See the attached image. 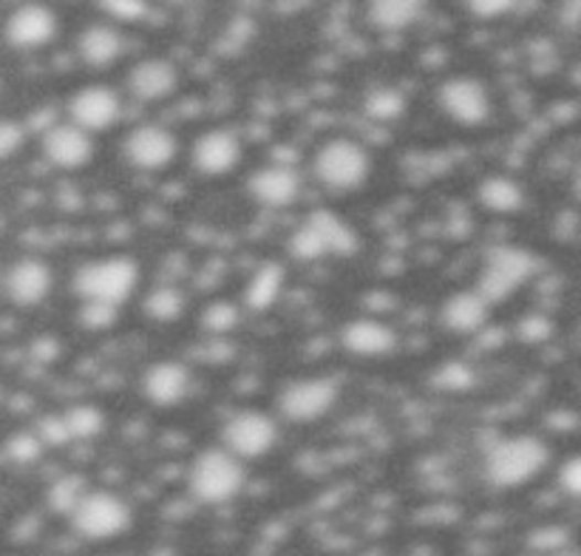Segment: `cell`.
Instances as JSON below:
<instances>
[{"label": "cell", "mask_w": 581, "mask_h": 556, "mask_svg": "<svg viewBox=\"0 0 581 556\" xmlns=\"http://www.w3.org/2000/svg\"><path fill=\"white\" fill-rule=\"evenodd\" d=\"M341 400V384L332 375H298L278 392V415L287 424H318Z\"/></svg>", "instance_id": "obj_8"}, {"label": "cell", "mask_w": 581, "mask_h": 556, "mask_svg": "<svg viewBox=\"0 0 581 556\" xmlns=\"http://www.w3.org/2000/svg\"><path fill=\"white\" fill-rule=\"evenodd\" d=\"M179 153V137L159 122H142L131 128L122 139V157L131 168L146 173H159L171 168Z\"/></svg>", "instance_id": "obj_11"}, {"label": "cell", "mask_w": 581, "mask_h": 556, "mask_svg": "<svg viewBox=\"0 0 581 556\" xmlns=\"http://www.w3.org/2000/svg\"><path fill=\"white\" fill-rule=\"evenodd\" d=\"M119 117H122V97L103 83L77 88L68 99V122L88 131L92 137L117 126Z\"/></svg>", "instance_id": "obj_13"}, {"label": "cell", "mask_w": 581, "mask_h": 556, "mask_svg": "<svg viewBox=\"0 0 581 556\" xmlns=\"http://www.w3.org/2000/svg\"><path fill=\"white\" fill-rule=\"evenodd\" d=\"M278 420L265 409H238L222 426V446L241 463L270 455L278 446Z\"/></svg>", "instance_id": "obj_9"}, {"label": "cell", "mask_w": 581, "mask_h": 556, "mask_svg": "<svg viewBox=\"0 0 581 556\" xmlns=\"http://www.w3.org/2000/svg\"><path fill=\"white\" fill-rule=\"evenodd\" d=\"M142 270L137 258L131 256H99L77 267L72 278V290L77 301H99V304L126 307L128 298H133Z\"/></svg>", "instance_id": "obj_3"}, {"label": "cell", "mask_w": 581, "mask_h": 556, "mask_svg": "<svg viewBox=\"0 0 581 556\" xmlns=\"http://www.w3.org/2000/svg\"><path fill=\"white\" fill-rule=\"evenodd\" d=\"M88 480L83 474H60L57 480H52L46 491V505L49 511L60 516H68L77 503L83 500V494L88 491Z\"/></svg>", "instance_id": "obj_27"}, {"label": "cell", "mask_w": 581, "mask_h": 556, "mask_svg": "<svg viewBox=\"0 0 581 556\" xmlns=\"http://www.w3.org/2000/svg\"><path fill=\"white\" fill-rule=\"evenodd\" d=\"M491 301L476 290H454L440 304V324L451 335H476L491 321Z\"/></svg>", "instance_id": "obj_19"}, {"label": "cell", "mask_w": 581, "mask_h": 556, "mask_svg": "<svg viewBox=\"0 0 581 556\" xmlns=\"http://www.w3.org/2000/svg\"><path fill=\"white\" fill-rule=\"evenodd\" d=\"M437 108L454 126L483 128L491 119L494 103H491V92L483 79L471 77V74H456L437 88Z\"/></svg>", "instance_id": "obj_10"}, {"label": "cell", "mask_w": 581, "mask_h": 556, "mask_svg": "<svg viewBox=\"0 0 581 556\" xmlns=\"http://www.w3.org/2000/svg\"><path fill=\"white\" fill-rule=\"evenodd\" d=\"M34 435L40 437V443L43 446H68L72 443V440H68L66 424H63V411H52V415L43 417V420L34 426Z\"/></svg>", "instance_id": "obj_33"}, {"label": "cell", "mask_w": 581, "mask_h": 556, "mask_svg": "<svg viewBox=\"0 0 581 556\" xmlns=\"http://www.w3.org/2000/svg\"><path fill=\"white\" fill-rule=\"evenodd\" d=\"M539 272V253L523 245H496L483 256L476 272V290L499 304L505 298L516 296Z\"/></svg>", "instance_id": "obj_5"}, {"label": "cell", "mask_w": 581, "mask_h": 556, "mask_svg": "<svg viewBox=\"0 0 581 556\" xmlns=\"http://www.w3.org/2000/svg\"><path fill=\"white\" fill-rule=\"evenodd\" d=\"M187 298L185 292L176 290V287H157L151 290V296L146 298V316L157 324H171L176 318L185 316Z\"/></svg>", "instance_id": "obj_29"}, {"label": "cell", "mask_w": 581, "mask_h": 556, "mask_svg": "<svg viewBox=\"0 0 581 556\" xmlns=\"http://www.w3.org/2000/svg\"><path fill=\"white\" fill-rule=\"evenodd\" d=\"M40 151L57 171H79L94 159V137L74 122H54L40 137Z\"/></svg>", "instance_id": "obj_17"}, {"label": "cell", "mask_w": 581, "mask_h": 556, "mask_svg": "<svg viewBox=\"0 0 581 556\" xmlns=\"http://www.w3.org/2000/svg\"><path fill=\"white\" fill-rule=\"evenodd\" d=\"M550 466V446L536 435L496 440L483 460V474L494 489H523Z\"/></svg>", "instance_id": "obj_2"}, {"label": "cell", "mask_w": 581, "mask_h": 556, "mask_svg": "<svg viewBox=\"0 0 581 556\" xmlns=\"http://www.w3.org/2000/svg\"><path fill=\"white\" fill-rule=\"evenodd\" d=\"M429 0H369V23L380 32H406L426 14Z\"/></svg>", "instance_id": "obj_25"}, {"label": "cell", "mask_w": 581, "mask_h": 556, "mask_svg": "<svg viewBox=\"0 0 581 556\" xmlns=\"http://www.w3.org/2000/svg\"><path fill=\"white\" fill-rule=\"evenodd\" d=\"M287 250L304 265H315L326 258H349L361 250V233L341 213L318 207L292 227Z\"/></svg>", "instance_id": "obj_1"}, {"label": "cell", "mask_w": 581, "mask_h": 556, "mask_svg": "<svg viewBox=\"0 0 581 556\" xmlns=\"http://www.w3.org/2000/svg\"><path fill=\"white\" fill-rule=\"evenodd\" d=\"M119 312H122V307L99 304V301H79L77 321L88 332H106L117 324Z\"/></svg>", "instance_id": "obj_31"}, {"label": "cell", "mask_w": 581, "mask_h": 556, "mask_svg": "<svg viewBox=\"0 0 581 556\" xmlns=\"http://www.w3.org/2000/svg\"><path fill=\"white\" fill-rule=\"evenodd\" d=\"M193 389V372L191 366L173 357H162L153 361L151 366H146L142 381H139V392L146 397L148 404L157 409H173L182 400H187Z\"/></svg>", "instance_id": "obj_15"}, {"label": "cell", "mask_w": 581, "mask_h": 556, "mask_svg": "<svg viewBox=\"0 0 581 556\" xmlns=\"http://www.w3.org/2000/svg\"><path fill=\"white\" fill-rule=\"evenodd\" d=\"M68 440H97L106 431V411L94 404H74L63 411Z\"/></svg>", "instance_id": "obj_26"}, {"label": "cell", "mask_w": 581, "mask_h": 556, "mask_svg": "<svg viewBox=\"0 0 581 556\" xmlns=\"http://www.w3.org/2000/svg\"><path fill=\"white\" fill-rule=\"evenodd\" d=\"M364 108L377 122H391L406 111V97L397 88H375V92L366 94Z\"/></svg>", "instance_id": "obj_30"}, {"label": "cell", "mask_w": 581, "mask_h": 556, "mask_svg": "<svg viewBox=\"0 0 581 556\" xmlns=\"http://www.w3.org/2000/svg\"><path fill=\"white\" fill-rule=\"evenodd\" d=\"M559 489H562L564 496L570 500H579L581 496V457L570 455L568 460L559 469Z\"/></svg>", "instance_id": "obj_36"}, {"label": "cell", "mask_w": 581, "mask_h": 556, "mask_svg": "<svg viewBox=\"0 0 581 556\" xmlns=\"http://www.w3.org/2000/svg\"><path fill=\"white\" fill-rule=\"evenodd\" d=\"M54 290V270L37 256L18 258L3 276V292L20 310L40 307Z\"/></svg>", "instance_id": "obj_16"}, {"label": "cell", "mask_w": 581, "mask_h": 556, "mask_svg": "<svg viewBox=\"0 0 581 556\" xmlns=\"http://www.w3.org/2000/svg\"><path fill=\"white\" fill-rule=\"evenodd\" d=\"M287 287V270L278 261H265L250 272V281L245 287L241 307L250 312H267L278 304V298Z\"/></svg>", "instance_id": "obj_23"}, {"label": "cell", "mask_w": 581, "mask_h": 556, "mask_svg": "<svg viewBox=\"0 0 581 556\" xmlns=\"http://www.w3.org/2000/svg\"><path fill=\"white\" fill-rule=\"evenodd\" d=\"M550 335H553V321L550 318L530 312V316H525L519 321V338H523L525 344H542Z\"/></svg>", "instance_id": "obj_35"}, {"label": "cell", "mask_w": 581, "mask_h": 556, "mask_svg": "<svg viewBox=\"0 0 581 556\" xmlns=\"http://www.w3.org/2000/svg\"><path fill=\"white\" fill-rule=\"evenodd\" d=\"M245 318V307H238L233 298H216L202 310V330L211 335H230L238 330Z\"/></svg>", "instance_id": "obj_28"}, {"label": "cell", "mask_w": 581, "mask_h": 556, "mask_svg": "<svg viewBox=\"0 0 581 556\" xmlns=\"http://www.w3.org/2000/svg\"><path fill=\"white\" fill-rule=\"evenodd\" d=\"M341 346L349 352L352 357L361 361H377L397 350V330L375 316H361L346 321L341 330Z\"/></svg>", "instance_id": "obj_18"}, {"label": "cell", "mask_w": 581, "mask_h": 556, "mask_svg": "<svg viewBox=\"0 0 581 556\" xmlns=\"http://www.w3.org/2000/svg\"><path fill=\"white\" fill-rule=\"evenodd\" d=\"M68 523H72L74 534L88 543H108L131 528L133 511L126 496H119L117 491L88 489L77 509L68 514Z\"/></svg>", "instance_id": "obj_7"}, {"label": "cell", "mask_w": 581, "mask_h": 556, "mask_svg": "<svg viewBox=\"0 0 581 556\" xmlns=\"http://www.w3.org/2000/svg\"><path fill=\"white\" fill-rule=\"evenodd\" d=\"M126 86L137 103H162L179 88V68L165 57H146L128 72Z\"/></svg>", "instance_id": "obj_21"}, {"label": "cell", "mask_w": 581, "mask_h": 556, "mask_svg": "<svg viewBox=\"0 0 581 556\" xmlns=\"http://www.w3.org/2000/svg\"><path fill=\"white\" fill-rule=\"evenodd\" d=\"M437 384L445 392H465L474 384V372L465 364H443L437 370Z\"/></svg>", "instance_id": "obj_34"}, {"label": "cell", "mask_w": 581, "mask_h": 556, "mask_svg": "<svg viewBox=\"0 0 581 556\" xmlns=\"http://www.w3.org/2000/svg\"><path fill=\"white\" fill-rule=\"evenodd\" d=\"M372 153L357 139L332 137L312 157V173L326 191L352 193L369 182Z\"/></svg>", "instance_id": "obj_6"}, {"label": "cell", "mask_w": 581, "mask_h": 556, "mask_svg": "<svg viewBox=\"0 0 581 556\" xmlns=\"http://www.w3.org/2000/svg\"><path fill=\"white\" fill-rule=\"evenodd\" d=\"M476 196H480V205L485 211L496 213V216H510V213H519L525 205V185L514 177H503V173H494V177H485L480 185H476Z\"/></svg>", "instance_id": "obj_24"}, {"label": "cell", "mask_w": 581, "mask_h": 556, "mask_svg": "<svg viewBox=\"0 0 581 556\" xmlns=\"http://www.w3.org/2000/svg\"><path fill=\"white\" fill-rule=\"evenodd\" d=\"M7 43L14 49H40L57 34V14L43 3H23L7 18Z\"/></svg>", "instance_id": "obj_20"}, {"label": "cell", "mask_w": 581, "mask_h": 556, "mask_svg": "<svg viewBox=\"0 0 581 556\" xmlns=\"http://www.w3.org/2000/svg\"><path fill=\"white\" fill-rule=\"evenodd\" d=\"M241 157H245V146H241V137L233 128L213 126L193 139V171L207 179L233 173L238 168V162H241Z\"/></svg>", "instance_id": "obj_12"}, {"label": "cell", "mask_w": 581, "mask_h": 556, "mask_svg": "<svg viewBox=\"0 0 581 556\" xmlns=\"http://www.w3.org/2000/svg\"><path fill=\"white\" fill-rule=\"evenodd\" d=\"M43 449H46V446L40 443V437L34 435V429L32 431H14V435H9V440H7L9 460H12V463H18V466L34 463V460L43 455Z\"/></svg>", "instance_id": "obj_32"}, {"label": "cell", "mask_w": 581, "mask_h": 556, "mask_svg": "<svg viewBox=\"0 0 581 556\" xmlns=\"http://www.w3.org/2000/svg\"><path fill=\"white\" fill-rule=\"evenodd\" d=\"M187 491L202 505H225L241 494L247 483L245 463L225 446L202 449L187 466Z\"/></svg>", "instance_id": "obj_4"}, {"label": "cell", "mask_w": 581, "mask_h": 556, "mask_svg": "<svg viewBox=\"0 0 581 556\" xmlns=\"http://www.w3.org/2000/svg\"><path fill=\"white\" fill-rule=\"evenodd\" d=\"M556 556H579L575 550H562V554H556Z\"/></svg>", "instance_id": "obj_40"}, {"label": "cell", "mask_w": 581, "mask_h": 556, "mask_svg": "<svg viewBox=\"0 0 581 556\" xmlns=\"http://www.w3.org/2000/svg\"><path fill=\"white\" fill-rule=\"evenodd\" d=\"M99 3L114 20H128V23L142 20L148 14L146 0H99Z\"/></svg>", "instance_id": "obj_37"}, {"label": "cell", "mask_w": 581, "mask_h": 556, "mask_svg": "<svg viewBox=\"0 0 581 556\" xmlns=\"http://www.w3.org/2000/svg\"><path fill=\"white\" fill-rule=\"evenodd\" d=\"M20 142H23V128L12 119H0V159L18 151Z\"/></svg>", "instance_id": "obj_39"}, {"label": "cell", "mask_w": 581, "mask_h": 556, "mask_svg": "<svg viewBox=\"0 0 581 556\" xmlns=\"http://www.w3.org/2000/svg\"><path fill=\"white\" fill-rule=\"evenodd\" d=\"M77 54L86 66L108 68L126 54V38L111 23H92L79 32Z\"/></svg>", "instance_id": "obj_22"}, {"label": "cell", "mask_w": 581, "mask_h": 556, "mask_svg": "<svg viewBox=\"0 0 581 556\" xmlns=\"http://www.w3.org/2000/svg\"><path fill=\"white\" fill-rule=\"evenodd\" d=\"M465 9L476 18H503L516 7V0H463Z\"/></svg>", "instance_id": "obj_38"}, {"label": "cell", "mask_w": 581, "mask_h": 556, "mask_svg": "<svg viewBox=\"0 0 581 556\" xmlns=\"http://www.w3.org/2000/svg\"><path fill=\"white\" fill-rule=\"evenodd\" d=\"M301 191H304V179L287 162H270V165L256 168L247 179V196L267 211L292 207Z\"/></svg>", "instance_id": "obj_14"}]
</instances>
